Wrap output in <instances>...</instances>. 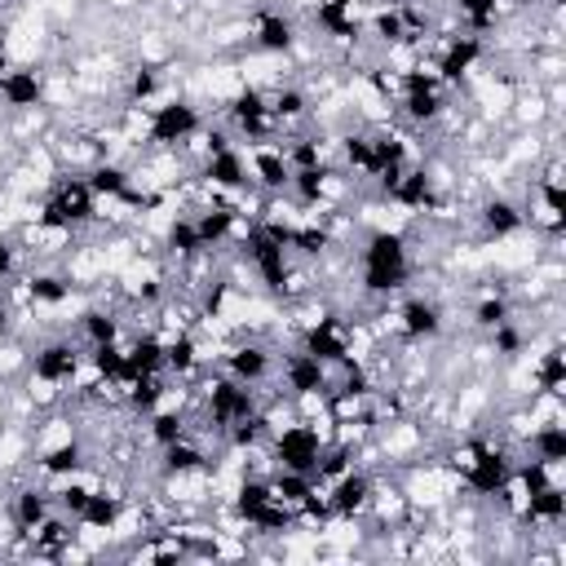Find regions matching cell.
Wrapping results in <instances>:
<instances>
[{
	"mask_svg": "<svg viewBox=\"0 0 566 566\" xmlns=\"http://www.w3.org/2000/svg\"><path fill=\"white\" fill-rule=\"evenodd\" d=\"M226 119L234 124V133H239L248 146L274 142V133H279V119L270 115V93H261V88H239V93L226 102Z\"/></svg>",
	"mask_w": 566,
	"mask_h": 566,
	"instance_id": "cell-9",
	"label": "cell"
},
{
	"mask_svg": "<svg viewBox=\"0 0 566 566\" xmlns=\"http://www.w3.org/2000/svg\"><path fill=\"white\" fill-rule=\"evenodd\" d=\"M398 111L411 119V124H433L442 111H447V88L433 71L416 66V71H402V102Z\"/></svg>",
	"mask_w": 566,
	"mask_h": 566,
	"instance_id": "cell-12",
	"label": "cell"
},
{
	"mask_svg": "<svg viewBox=\"0 0 566 566\" xmlns=\"http://www.w3.org/2000/svg\"><path fill=\"white\" fill-rule=\"evenodd\" d=\"M340 159H345L349 172L371 177V137L367 133H345L340 137Z\"/></svg>",
	"mask_w": 566,
	"mask_h": 566,
	"instance_id": "cell-47",
	"label": "cell"
},
{
	"mask_svg": "<svg viewBox=\"0 0 566 566\" xmlns=\"http://www.w3.org/2000/svg\"><path fill=\"white\" fill-rule=\"evenodd\" d=\"M155 371H164V336L142 332L133 345H124V376H119V385H128L137 376H155Z\"/></svg>",
	"mask_w": 566,
	"mask_h": 566,
	"instance_id": "cell-31",
	"label": "cell"
},
{
	"mask_svg": "<svg viewBox=\"0 0 566 566\" xmlns=\"http://www.w3.org/2000/svg\"><path fill=\"white\" fill-rule=\"evenodd\" d=\"M367 137H371V177L385 172V168H402L411 159L407 137H398L394 128H380V133H367Z\"/></svg>",
	"mask_w": 566,
	"mask_h": 566,
	"instance_id": "cell-39",
	"label": "cell"
},
{
	"mask_svg": "<svg viewBox=\"0 0 566 566\" xmlns=\"http://www.w3.org/2000/svg\"><path fill=\"white\" fill-rule=\"evenodd\" d=\"M517 517L531 522V526H544V531L562 526V522H566V491H562V482H548V486H539V491H526Z\"/></svg>",
	"mask_w": 566,
	"mask_h": 566,
	"instance_id": "cell-27",
	"label": "cell"
},
{
	"mask_svg": "<svg viewBox=\"0 0 566 566\" xmlns=\"http://www.w3.org/2000/svg\"><path fill=\"white\" fill-rule=\"evenodd\" d=\"M159 473L164 478H195L208 473V451L195 438H181L172 447H159Z\"/></svg>",
	"mask_w": 566,
	"mask_h": 566,
	"instance_id": "cell-32",
	"label": "cell"
},
{
	"mask_svg": "<svg viewBox=\"0 0 566 566\" xmlns=\"http://www.w3.org/2000/svg\"><path fill=\"white\" fill-rule=\"evenodd\" d=\"M531 385H535V394H544V398H557V394L566 389V354H562V345H548V349L535 358Z\"/></svg>",
	"mask_w": 566,
	"mask_h": 566,
	"instance_id": "cell-36",
	"label": "cell"
},
{
	"mask_svg": "<svg viewBox=\"0 0 566 566\" xmlns=\"http://www.w3.org/2000/svg\"><path fill=\"white\" fill-rule=\"evenodd\" d=\"M35 469H40L44 478H53V482H62V478H80V473L88 469V451H84L80 438H66V442H57V447H40Z\"/></svg>",
	"mask_w": 566,
	"mask_h": 566,
	"instance_id": "cell-28",
	"label": "cell"
},
{
	"mask_svg": "<svg viewBox=\"0 0 566 566\" xmlns=\"http://www.w3.org/2000/svg\"><path fill=\"white\" fill-rule=\"evenodd\" d=\"M49 513H53V491L40 486V482H22V486L9 495V522H13L18 535H31Z\"/></svg>",
	"mask_w": 566,
	"mask_h": 566,
	"instance_id": "cell-23",
	"label": "cell"
},
{
	"mask_svg": "<svg viewBox=\"0 0 566 566\" xmlns=\"http://www.w3.org/2000/svg\"><path fill=\"white\" fill-rule=\"evenodd\" d=\"M447 327V314L433 296H407L398 305V336L407 345H424V340H438Z\"/></svg>",
	"mask_w": 566,
	"mask_h": 566,
	"instance_id": "cell-16",
	"label": "cell"
},
{
	"mask_svg": "<svg viewBox=\"0 0 566 566\" xmlns=\"http://www.w3.org/2000/svg\"><path fill=\"white\" fill-rule=\"evenodd\" d=\"M203 133V111L186 97H168L159 106H150L146 115V142L159 146V150H172V146H186Z\"/></svg>",
	"mask_w": 566,
	"mask_h": 566,
	"instance_id": "cell-7",
	"label": "cell"
},
{
	"mask_svg": "<svg viewBox=\"0 0 566 566\" xmlns=\"http://www.w3.org/2000/svg\"><path fill=\"white\" fill-rule=\"evenodd\" d=\"M44 97H49L44 71H35V66H4L0 71V106L4 111H18V115L40 111Z\"/></svg>",
	"mask_w": 566,
	"mask_h": 566,
	"instance_id": "cell-15",
	"label": "cell"
},
{
	"mask_svg": "<svg viewBox=\"0 0 566 566\" xmlns=\"http://www.w3.org/2000/svg\"><path fill=\"white\" fill-rule=\"evenodd\" d=\"M411 279V248L402 230H371L358 248V283L367 296H394Z\"/></svg>",
	"mask_w": 566,
	"mask_h": 566,
	"instance_id": "cell-1",
	"label": "cell"
},
{
	"mask_svg": "<svg viewBox=\"0 0 566 566\" xmlns=\"http://www.w3.org/2000/svg\"><path fill=\"white\" fill-rule=\"evenodd\" d=\"M195 230H199L203 252L226 248V243L234 239V230H239V208H230V203H208V208L195 212Z\"/></svg>",
	"mask_w": 566,
	"mask_h": 566,
	"instance_id": "cell-29",
	"label": "cell"
},
{
	"mask_svg": "<svg viewBox=\"0 0 566 566\" xmlns=\"http://www.w3.org/2000/svg\"><path fill=\"white\" fill-rule=\"evenodd\" d=\"M279 146H283L292 172H296V168H318V164H323V146H318V137H292V142H279Z\"/></svg>",
	"mask_w": 566,
	"mask_h": 566,
	"instance_id": "cell-49",
	"label": "cell"
},
{
	"mask_svg": "<svg viewBox=\"0 0 566 566\" xmlns=\"http://www.w3.org/2000/svg\"><path fill=\"white\" fill-rule=\"evenodd\" d=\"M385 199L398 203V208H407V212H433V208L442 203V195H438V177H433L424 164H407L402 177L394 181V190H389Z\"/></svg>",
	"mask_w": 566,
	"mask_h": 566,
	"instance_id": "cell-17",
	"label": "cell"
},
{
	"mask_svg": "<svg viewBox=\"0 0 566 566\" xmlns=\"http://www.w3.org/2000/svg\"><path fill=\"white\" fill-rule=\"evenodd\" d=\"M310 18H314V31L327 40H358L363 35V13L354 0H318Z\"/></svg>",
	"mask_w": 566,
	"mask_h": 566,
	"instance_id": "cell-24",
	"label": "cell"
},
{
	"mask_svg": "<svg viewBox=\"0 0 566 566\" xmlns=\"http://www.w3.org/2000/svg\"><path fill=\"white\" fill-rule=\"evenodd\" d=\"M478 226H482L486 239H513V234L526 230V212L504 195H486L478 203Z\"/></svg>",
	"mask_w": 566,
	"mask_h": 566,
	"instance_id": "cell-26",
	"label": "cell"
},
{
	"mask_svg": "<svg viewBox=\"0 0 566 566\" xmlns=\"http://www.w3.org/2000/svg\"><path fill=\"white\" fill-rule=\"evenodd\" d=\"M371 31H376V40H385V44H402V40H407V31H411V18H407L402 9L380 4V9L371 13Z\"/></svg>",
	"mask_w": 566,
	"mask_h": 566,
	"instance_id": "cell-46",
	"label": "cell"
},
{
	"mask_svg": "<svg viewBox=\"0 0 566 566\" xmlns=\"http://www.w3.org/2000/svg\"><path fill=\"white\" fill-rule=\"evenodd\" d=\"M9 327H13L9 323V305H0V336H9Z\"/></svg>",
	"mask_w": 566,
	"mask_h": 566,
	"instance_id": "cell-53",
	"label": "cell"
},
{
	"mask_svg": "<svg viewBox=\"0 0 566 566\" xmlns=\"http://www.w3.org/2000/svg\"><path fill=\"white\" fill-rule=\"evenodd\" d=\"M75 327H80L84 345H111V340H119V332H124L119 314H115V310H102V305H88V310H80Z\"/></svg>",
	"mask_w": 566,
	"mask_h": 566,
	"instance_id": "cell-37",
	"label": "cell"
},
{
	"mask_svg": "<svg viewBox=\"0 0 566 566\" xmlns=\"http://www.w3.org/2000/svg\"><path fill=\"white\" fill-rule=\"evenodd\" d=\"M486 336H491V349H495L500 358H517V354L526 349V336L517 332V323H513V318H509V323H500V327H491Z\"/></svg>",
	"mask_w": 566,
	"mask_h": 566,
	"instance_id": "cell-50",
	"label": "cell"
},
{
	"mask_svg": "<svg viewBox=\"0 0 566 566\" xmlns=\"http://www.w3.org/2000/svg\"><path fill=\"white\" fill-rule=\"evenodd\" d=\"M18 274V248L13 239H0V283H9Z\"/></svg>",
	"mask_w": 566,
	"mask_h": 566,
	"instance_id": "cell-52",
	"label": "cell"
},
{
	"mask_svg": "<svg viewBox=\"0 0 566 566\" xmlns=\"http://www.w3.org/2000/svg\"><path fill=\"white\" fill-rule=\"evenodd\" d=\"M526 455H535L544 464H566V424L557 416L544 420V424H535L531 438H526Z\"/></svg>",
	"mask_w": 566,
	"mask_h": 566,
	"instance_id": "cell-34",
	"label": "cell"
},
{
	"mask_svg": "<svg viewBox=\"0 0 566 566\" xmlns=\"http://www.w3.org/2000/svg\"><path fill=\"white\" fill-rule=\"evenodd\" d=\"M239 252L252 265L256 283L270 296H287L292 292V252H287V226L283 221H256L239 234Z\"/></svg>",
	"mask_w": 566,
	"mask_h": 566,
	"instance_id": "cell-2",
	"label": "cell"
},
{
	"mask_svg": "<svg viewBox=\"0 0 566 566\" xmlns=\"http://www.w3.org/2000/svg\"><path fill=\"white\" fill-rule=\"evenodd\" d=\"M486 57V44H482V35H455V40H447V49H442V57H438V80H442V88H455L460 80H469L473 75V66Z\"/></svg>",
	"mask_w": 566,
	"mask_h": 566,
	"instance_id": "cell-19",
	"label": "cell"
},
{
	"mask_svg": "<svg viewBox=\"0 0 566 566\" xmlns=\"http://www.w3.org/2000/svg\"><path fill=\"white\" fill-rule=\"evenodd\" d=\"M265 442H270V464H274V469H292V473L318 478V460H323V451H327V438H323L314 424H305V420L279 424V429H270Z\"/></svg>",
	"mask_w": 566,
	"mask_h": 566,
	"instance_id": "cell-6",
	"label": "cell"
},
{
	"mask_svg": "<svg viewBox=\"0 0 566 566\" xmlns=\"http://www.w3.org/2000/svg\"><path fill=\"white\" fill-rule=\"evenodd\" d=\"M301 349L314 354V358L327 363V367H340V363L354 358V340H349L345 323L332 318V314H323V318H314V323L301 327Z\"/></svg>",
	"mask_w": 566,
	"mask_h": 566,
	"instance_id": "cell-13",
	"label": "cell"
},
{
	"mask_svg": "<svg viewBox=\"0 0 566 566\" xmlns=\"http://www.w3.org/2000/svg\"><path fill=\"white\" fill-rule=\"evenodd\" d=\"M199 177H203L212 190H226V195L252 190V168H248V155H243L239 146H226V150L208 155L203 168H199Z\"/></svg>",
	"mask_w": 566,
	"mask_h": 566,
	"instance_id": "cell-18",
	"label": "cell"
},
{
	"mask_svg": "<svg viewBox=\"0 0 566 566\" xmlns=\"http://www.w3.org/2000/svg\"><path fill=\"white\" fill-rule=\"evenodd\" d=\"M513 464L517 460L504 447H495V442H469L460 451V486L469 495H478V500H495V495L509 491Z\"/></svg>",
	"mask_w": 566,
	"mask_h": 566,
	"instance_id": "cell-4",
	"label": "cell"
},
{
	"mask_svg": "<svg viewBox=\"0 0 566 566\" xmlns=\"http://www.w3.org/2000/svg\"><path fill=\"white\" fill-rule=\"evenodd\" d=\"M22 292H27L31 305H49V310H57V305L71 301V279L57 274V270H35V274H27Z\"/></svg>",
	"mask_w": 566,
	"mask_h": 566,
	"instance_id": "cell-33",
	"label": "cell"
},
{
	"mask_svg": "<svg viewBox=\"0 0 566 566\" xmlns=\"http://www.w3.org/2000/svg\"><path fill=\"white\" fill-rule=\"evenodd\" d=\"M155 88H159V75L150 66H137L128 75V102H146V97H155Z\"/></svg>",
	"mask_w": 566,
	"mask_h": 566,
	"instance_id": "cell-51",
	"label": "cell"
},
{
	"mask_svg": "<svg viewBox=\"0 0 566 566\" xmlns=\"http://www.w3.org/2000/svg\"><path fill=\"white\" fill-rule=\"evenodd\" d=\"M455 13L469 27V35H486L500 22V0H455Z\"/></svg>",
	"mask_w": 566,
	"mask_h": 566,
	"instance_id": "cell-45",
	"label": "cell"
},
{
	"mask_svg": "<svg viewBox=\"0 0 566 566\" xmlns=\"http://www.w3.org/2000/svg\"><path fill=\"white\" fill-rule=\"evenodd\" d=\"M146 438L155 442V447H172V442H181V438H190V424H186V416L181 411H150L146 416Z\"/></svg>",
	"mask_w": 566,
	"mask_h": 566,
	"instance_id": "cell-42",
	"label": "cell"
},
{
	"mask_svg": "<svg viewBox=\"0 0 566 566\" xmlns=\"http://www.w3.org/2000/svg\"><path fill=\"white\" fill-rule=\"evenodd\" d=\"M164 394H168L164 371H155V376H137V380L124 385V402H128V411H137V416H150V411L164 402Z\"/></svg>",
	"mask_w": 566,
	"mask_h": 566,
	"instance_id": "cell-41",
	"label": "cell"
},
{
	"mask_svg": "<svg viewBox=\"0 0 566 566\" xmlns=\"http://www.w3.org/2000/svg\"><path fill=\"white\" fill-rule=\"evenodd\" d=\"M248 168H252V186H261L265 195H287V186H292V164H287L283 146H270V142L252 146V150H248Z\"/></svg>",
	"mask_w": 566,
	"mask_h": 566,
	"instance_id": "cell-21",
	"label": "cell"
},
{
	"mask_svg": "<svg viewBox=\"0 0 566 566\" xmlns=\"http://www.w3.org/2000/svg\"><path fill=\"white\" fill-rule=\"evenodd\" d=\"M164 248H168V256H177V261H195V256H203L195 217H172L168 230H164Z\"/></svg>",
	"mask_w": 566,
	"mask_h": 566,
	"instance_id": "cell-40",
	"label": "cell"
},
{
	"mask_svg": "<svg viewBox=\"0 0 566 566\" xmlns=\"http://www.w3.org/2000/svg\"><path fill=\"white\" fill-rule=\"evenodd\" d=\"M279 389H283L287 398H296V402H305V398H327V394H332V367L318 363L314 354H305V349L296 345V349L283 354Z\"/></svg>",
	"mask_w": 566,
	"mask_h": 566,
	"instance_id": "cell-10",
	"label": "cell"
},
{
	"mask_svg": "<svg viewBox=\"0 0 566 566\" xmlns=\"http://www.w3.org/2000/svg\"><path fill=\"white\" fill-rule=\"evenodd\" d=\"M323 495H327V509L336 513V517H358V513H367L371 504H376V482H371V473L367 469H345L332 486L323 482Z\"/></svg>",
	"mask_w": 566,
	"mask_h": 566,
	"instance_id": "cell-14",
	"label": "cell"
},
{
	"mask_svg": "<svg viewBox=\"0 0 566 566\" xmlns=\"http://www.w3.org/2000/svg\"><path fill=\"white\" fill-rule=\"evenodd\" d=\"M230 513L239 517V526H248L256 535H283L296 522V513L274 500L270 478H243L230 495Z\"/></svg>",
	"mask_w": 566,
	"mask_h": 566,
	"instance_id": "cell-5",
	"label": "cell"
},
{
	"mask_svg": "<svg viewBox=\"0 0 566 566\" xmlns=\"http://www.w3.org/2000/svg\"><path fill=\"white\" fill-rule=\"evenodd\" d=\"M332 248V234L318 226V221H310V226H287V252H301V256H323Z\"/></svg>",
	"mask_w": 566,
	"mask_h": 566,
	"instance_id": "cell-44",
	"label": "cell"
},
{
	"mask_svg": "<svg viewBox=\"0 0 566 566\" xmlns=\"http://www.w3.org/2000/svg\"><path fill=\"white\" fill-rule=\"evenodd\" d=\"M97 203H102V199L88 190L84 172H80V177H62L57 190L40 203L35 226L49 230V234H75L80 226H88V221L97 217Z\"/></svg>",
	"mask_w": 566,
	"mask_h": 566,
	"instance_id": "cell-3",
	"label": "cell"
},
{
	"mask_svg": "<svg viewBox=\"0 0 566 566\" xmlns=\"http://www.w3.org/2000/svg\"><path fill=\"white\" fill-rule=\"evenodd\" d=\"M509 318H513V305H509L504 292H491V296H482V301L473 305V323H478L482 332H491V327H500V323H509Z\"/></svg>",
	"mask_w": 566,
	"mask_h": 566,
	"instance_id": "cell-48",
	"label": "cell"
},
{
	"mask_svg": "<svg viewBox=\"0 0 566 566\" xmlns=\"http://www.w3.org/2000/svg\"><path fill=\"white\" fill-rule=\"evenodd\" d=\"M252 44H256L261 53H292V44H296V22H292L287 13H279V9H265V13H256V22H252Z\"/></svg>",
	"mask_w": 566,
	"mask_h": 566,
	"instance_id": "cell-30",
	"label": "cell"
},
{
	"mask_svg": "<svg viewBox=\"0 0 566 566\" xmlns=\"http://www.w3.org/2000/svg\"><path fill=\"white\" fill-rule=\"evenodd\" d=\"M270 491H274L279 504H287L292 513H301V504L318 491V478H310V473H292V469H274V473H270Z\"/></svg>",
	"mask_w": 566,
	"mask_h": 566,
	"instance_id": "cell-38",
	"label": "cell"
},
{
	"mask_svg": "<svg viewBox=\"0 0 566 566\" xmlns=\"http://www.w3.org/2000/svg\"><path fill=\"white\" fill-rule=\"evenodd\" d=\"M84 181H88V190H93L97 199H124V203H142V195H137V177H133L124 164L97 159V164L84 172Z\"/></svg>",
	"mask_w": 566,
	"mask_h": 566,
	"instance_id": "cell-25",
	"label": "cell"
},
{
	"mask_svg": "<svg viewBox=\"0 0 566 566\" xmlns=\"http://www.w3.org/2000/svg\"><path fill=\"white\" fill-rule=\"evenodd\" d=\"M261 411V402H256V385H243V380H234V376H212L208 385H203V420L212 424V429H230V424H239V420H248V416H256Z\"/></svg>",
	"mask_w": 566,
	"mask_h": 566,
	"instance_id": "cell-8",
	"label": "cell"
},
{
	"mask_svg": "<svg viewBox=\"0 0 566 566\" xmlns=\"http://www.w3.org/2000/svg\"><path fill=\"white\" fill-rule=\"evenodd\" d=\"M124 513H128V500L124 495H115L106 486H93L75 522H80V535H106V531H119Z\"/></svg>",
	"mask_w": 566,
	"mask_h": 566,
	"instance_id": "cell-20",
	"label": "cell"
},
{
	"mask_svg": "<svg viewBox=\"0 0 566 566\" xmlns=\"http://www.w3.org/2000/svg\"><path fill=\"white\" fill-rule=\"evenodd\" d=\"M270 115L279 119V128H283V124H296V119H305V115H310V97H305L296 84L274 88V93H270Z\"/></svg>",
	"mask_w": 566,
	"mask_h": 566,
	"instance_id": "cell-43",
	"label": "cell"
},
{
	"mask_svg": "<svg viewBox=\"0 0 566 566\" xmlns=\"http://www.w3.org/2000/svg\"><path fill=\"white\" fill-rule=\"evenodd\" d=\"M221 371L234 376V380H243V385H261V380H270V371H274V354H270L261 340H239L234 349H226Z\"/></svg>",
	"mask_w": 566,
	"mask_h": 566,
	"instance_id": "cell-22",
	"label": "cell"
},
{
	"mask_svg": "<svg viewBox=\"0 0 566 566\" xmlns=\"http://www.w3.org/2000/svg\"><path fill=\"white\" fill-rule=\"evenodd\" d=\"M80 371H84V349L66 336H53V340L35 345V354H31V380H40L49 389L71 385Z\"/></svg>",
	"mask_w": 566,
	"mask_h": 566,
	"instance_id": "cell-11",
	"label": "cell"
},
{
	"mask_svg": "<svg viewBox=\"0 0 566 566\" xmlns=\"http://www.w3.org/2000/svg\"><path fill=\"white\" fill-rule=\"evenodd\" d=\"M199 363H203V354H199V340L190 332H177L172 340H164V376L186 380L199 371Z\"/></svg>",
	"mask_w": 566,
	"mask_h": 566,
	"instance_id": "cell-35",
	"label": "cell"
}]
</instances>
